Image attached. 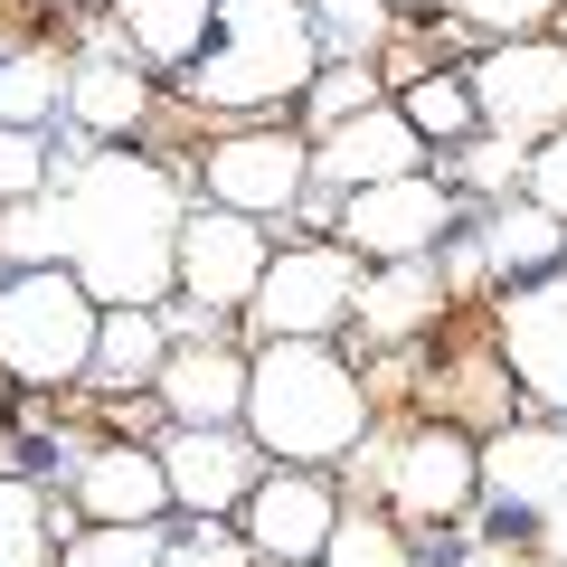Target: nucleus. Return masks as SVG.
<instances>
[{
  "mask_svg": "<svg viewBox=\"0 0 567 567\" xmlns=\"http://www.w3.org/2000/svg\"><path fill=\"white\" fill-rule=\"evenodd\" d=\"M66 227V265L95 303H171L181 293V171L171 162H142V152H85L48 181Z\"/></svg>",
  "mask_w": 567,
  "mask_h": 567,
  "instance_id": "obj_1",
  "label": "nucleus"
},
{
  "mask_svg": "<svg viewBox=\"0 0 567 567\" xmlns=\"http://www.w3.org/2000/svg\"><path fill=\"white\" fill-rule=\"evenodd\" d=\"M379 398L331 341H265L246 369V435L265 445V464H341L369 435Z\"/></svg>",
  "mask_w": 567,
  "mask_h": 567,
  "instance_id": "obj_2",
  "label": "nucleus"
},
{
  "mask_svg": "<svg viewBox=\"0 0 567 567\" xmlns=\"http://www.w3.org/2000/svg\"><path fill=\"white\" fill-rule=\"evenodd\" d=\"M322 39H312V0H218V39L189 66L199 114H265V104L303 95Z\"/></svg>",
  "mask_w": 567,
  "mask_h": 567,
  "instance_id": "obj_3",
  "label": "nucleus"
},
{
  "mask_svg": "<svg viewBox=\"0 0 567 567\" xmlns=\"http://www.w3.org/2000/svg\"><path fill=\"white\" fill-rule=\"evenodd\" d=\"M104 303L76 284V265H20L0 284V369L20 388H76L95 360Z\"/></svg>",
  "mask_w": 567,
  "mask_h": 567,
  "instance_id": "obj_4",
  "label": "nucleus"
},
{
  "mask_svg": "<svg viewBox=\"0 0 567 567\" xmlns=\"http://www.w3.org/2000/svg\"><path fill=\"white\" fill-rule=\"evenodd\" d=\"M350 303H360V246L303 237V246H275V256H265L246 322H256L265 341H331V331L350 322Z\"/></svg>",
  "mask_w": 567,
  "mask_h": 567,
  "instance_id": "obj_5",
  "label": "nucleus"
},
{
  "mask_svg": "<svg viewBox=\"0 0 567 567\" xmlns=\"http://www.w3.org/2000/svg\"><path fill=\"white\" fill-rule=\"evenodd\" d=\"M388 511H398L406 529H454L473 520V502H483V445H473L464 425H406V435H388V473H379Z\"/></svg>",
  "mask_w": 567,
  "mask_h": 567,
  "instance_id": "obj_6",
  "label": "nucleus"
},
{
  "mask_svg": "<svg viewBox=\"0 0 567 567\" xmlns=\"http://www.w3.org/2000/svg\"><path fill=\"white\" fill-rule=\"evenodd\" d=\"M341 246H360L369 265H398V256H435L454 237V181L435 171H398V181H369L341 189Z\"/></svg>",
  "mask_w": 567,
  "mask_h": 567,
  "instance_id": "obj_7",
  "label": "nucleus"
},
{
  "mask_svg": "<svg viewBox=\"0 0 567 567\" xmlns=\"http://www.w3.org/2000/svg\"><path fill=\"white\" fill-rule=\"evenodd\" d=\"M464 85H473V104H483V133L539 142V133L567 123V39H548V29L539 39H492Z\"/></svg>",
  "mask_w": 567,
  "mask_h": 567,
  "instance_id": "obj_8",
  "label": "nucleus"
},
{
  "mask_svg": "<svg viewBox=\"0 0 567 567\" xmlns=\"http://www.w3.org/2000/svg\"><path fill=\"white\" fill-rule=\"evenodd\" d=\"M567 492V425H502L483 445V539H520L548 520V502Z\"/></svg>",
  "mask_w": 567,
  "mask_h": 567,
  "instance_id": "obj_9",
  "label": "nucleus"
},
{
  "mask_svg": "<svg viewBox=\"0 0 567 567\" xmlns=\"http://www.w3.org/2000/svg\"><path fill=\"white\" fill-rule=\"evenodd\" d=\"M208 199L218 208H246V218H293L312 181V133H284V123H256V133H218L199 162Z\"/></svg>",
  "mask_w": 567,
  "mask_h": 567,
  "instance_id": "obj_10",
  "label": "nucleus"
},
{
  "mask_svg": "<svg viewBox=\"0 0 567 567\" xmlns=\"http://www.w3.org/2000/svg\"><path fill=\"white\" fill-rule=\"evenodd\" d=\"M265 218H246V208H218L199 199L181 218V293L199 312H246L256 303V275H265Z\"/></svg>",
  "mask_w": 567,
  "mask_h": 567,
  "instance_id": "obj_11",
  "label": "nucleus"
},
{
  "mask_svg": "<svg viewBox=\"0 0 567 567\" xmlns=\"http://www.w3.org/2000/svg\"><path fill=\"white\" fill-rule=\"evenodd\" d=\"M492 341H502L511 379H520L548 416H567V265H558V275L511 284L502 312H492Z\"/></svg>",
  "mask_w": 567,
  "mask_h": 567,
  "instance_id": "obj_12",
  "label": "nucleus"
},
{
  "mask_svg": "<svg viewBox=\"0 0 567 567\" xmlns=\"http://www.w3.org/2000/svg\"><path fill=\"white\" fill-rule=\"evenodd\" d=\"M331 520H341V492H331L312 464H265L256 492L237 502V529H246L256 558H322Z\"/></svg>",
  "mask_w": 567,
  "mask_h": 567,
  "instance_id": "obj_13",
  "label": "nucleus"
},
{
  "mask_svg": "<svg viewBox=\"0 0 567 567\" xmlns=\"http://www.w3.org/2000/svg\"><path fill=\"white\" fill-rule=\"evenodd\" d=\"M162 473H171V511H227V520H237V502L265 473V445L246 425H171Z\"/></svg>",
  "mask_w": 567,
  "mask_h": 567,
  "instance_id": "obj_14",
  "label": "nucleus"
},
{
  "mask_svg": "<svg viewBox=\"0 0 567 567\" xmlns=\"http://www.w3.org/2000/svg\"><path fill=\"white\" fill-rule=\"evenodd\" d=\"M246 369L256 360H246L227 331H189V341H171L152 398L171 406V425H237L246 416Z\"/></svg>",
  "mask_w": 567,
  "mask_h": 567,
  "instance_id": "obj_15",
  "label": "nucleus"
},
{
  "mask_svg": "<svg viewBox=\"0 0 567 567\" xmlns=\"http://www.w3.org/2000/svg\"><path fill=\"white\" fill-rule=\"evenodd\" d=\"M398 171H425V133L398 104H369V114L312 133V181L331 189H369V181H398Z\"/></svg>",
  "mask_w": 567,
  "mask_h": 567,
  "instance_id": "obj_16",
  "label": "nucleus"
},
{
  "mask_svg": "<svg viewBox=\"0 0 567 567\" xmlns=\"http://www.w3.org/2000/svg\"><path fill=\"white\" fill-rule=\"evenodd\" d=\"M66 492H76L85 520H171V473H162V445H133V435H114V445L76 454Z\"/></svg>",
  "mask_w": 567,
  "mask_h": 567,
  "instance_id": "obj_17",
  "label": "nucleus"
},
{
  "mask_svg": "<svg viewBox=\"0 0 567 567\" xmlns=\"http://www.w3.org/2000/svg\"><path fill=\"white\" fill-rule=\"evenodd\" d=\"M66 123H76V133H95V142H123V133H142V123H152L142 58L114 39V29H104V39L66 66Z\"/></svg>",
  "mask_w": 567,
  "mask_h": 567,
  "instance_id": "obj_18",
  "label": "nucleus"
},
{
  "mask_svg": "<svg viewBox=\"0 0 567 567\" xmlns=\"http://www.w3.org/2000/svg\"><path fill=\"white\" fill-rule=\"evenodd\" d=\"M360 331L369 341H416V331H435L445 322V265L435 256H398V265H379V275H360Z\"/></svg>",
  "mask_w": 567,
  "mask_h": 567,
  "instance_id": "obj_19",
  "label": "nucleus"
},
{
  "mask_svg": "<svg viewBox=\"0 0 567 567\" xmlns=\"http://www.w3.org/2000/svg\"><path fill=\"white\" fill-rule=\"evenodd\" d=\"M104 29H114L142 66H181V76H189L199 48L218 39V0H114Z\"/></svg>",
  "mask_w": 567,
  "mask_h": 567,
  "instance_id": "obj_20",
  "label": "nucleus"
},
{
  "mask_svg": "<svg viewBox=\"0 0 567 567\" xmlns=\"http://www.w3.org/2000/svg\"><path fill=\"white\" fill-rule=\"evenodd\" d=\"M162 360H171L162 303H104L85 379H95V388H114V398H133V388H152V379H162Z\"/></svg>",
  "mask_w": 567,
  "mask_h": 567,
  "instance_id": "obj_21",
  "label": "nucleus"
},
{
  "mask_svg": "<svg viewBox=\"0 0 567 567\" xmlns=\"http://www.w3.org/2000/svg\"><path fill=\"white\" fill-rule=\"evenodd\" d=\"M483 256H492V275H502V284L558 275V265H567V227L520 189V199H492V218H483Z\"/></svg>",
  "mask_w": 567,
  "mask_h": 567,
  "instance_id": "obj_22",
  "label": "nucleus"
},
{
  "mask_svg": "<svg viewBox=\"0 0 567 567\" xmlns=\"http://www.w3.org/2000/svg\"><path fill=\"white\" fill-rule=\"evenodd\" d=\"M398 114L425 133V152H454V142L483 133V104H473V85L454 76V66H416V76L398 85Z\"/></svg>",
  "mask_w": 567,
  "mask_h": 567,
  "instance_id": "obj_23",
  "label": "nucleus"
},
{
  "mask_svg": "<svg viewBox=\"0 0 567 567\" xmlns=\"http://www.w3.org/2000/svg\"><path fill=\"white\" fill-rule=\"evenodd\" d=\"M58 114H66V66H58V48H20V58H0V123L48 133Z\"/></svg>",
  "mask_w": 567,
  "mask_h": 567,
  "instance_id": "obj_24",
  "label": "nucleus"
},
{
  "mask_svg": "<svg viewBox=\"0 0 567 567\" xmlns=\"http://www.w3.org/2000/svg\"><path fill=\"white\" fill-rule=\"evenodd\" d=\"M398 0H312V39H322V58H388V39H398Z\"/></svg>",
  "mask_w": 567,
  "mask_h": 567,
  "instance_id": "obj_25",
  "label": "nucleus"
},
{
  "mask_svg": "<svg viewBox=\"0 0 567 567\" xmlns=\"http://www.w3.org/2000/svg\"><path fill=\"white\" fill-rule=\"evenodd\" d=\"M369 104H388V76H379L369 58H322V66H312V85H303V114H312V133H331V123L369 114Z\"/></svg>",
  "mask_w": 567,
  "mask_h": 567,
  "instance_id": "obj_26",
  "label": "nucleus"
},
{
  "mask_svg": "<svg viewBox=\"0 0 567 567\" xmlns=\"http://www.w3.org/2000/svg\"><path fill=\"white\" fill-rule=\"evenodd\" d=\"M58 567H162V520H85Z\"/></svg>",
  "mask_w": 567,
  "mask_h": 567,
  "instance_id": "obj_27",
  "label": "nucleus"
},
{
  "mask_svg": "<svg viewBox=\"0 0 567 567\" xmlns=\"http://www.w3.org/2000/svg\"><path fill=\"white\" fill-rule=\"evenodd\" d=\"M454 181H464L473 199H520L529 142H520V133H473V142H454Z\"/></svg>",
  "mask_w": 567,
  "mask_h": 567,
  "instance_id": "obj_28",
  "label": "nucleus"
},
{
  "mask_svg": "<svg viewBox=\"0 0 567 567\" xmlns=\"http://www.w3.org/2000/svg\"><path fill=\"white\" fill-rule=\"evenodd\" d=\"M162 567H256V548L227 529V511H181V529L162 520Z\"/></svg>",
  "mask_w": 567,
  "mask_h": 567,
  "instance_id": "obj_29",
  "label": "nucleus"
},
{
  "mask_svg": "<svg viewBox=\"0 0 567 567\" xmlns=\"http://www.w3.org/2000/svg\"><path fill=\"white\" fill-rule=\"evenodd\" d=\"M322 567H416V548H406L398 520H379V511H341L322 539Z\"/></svg>",
  "mask_w": 567,
  "mask_h": 567,
  "instance_id": "obj_30",
  "label": "nucleus"
},
{
  "mask_svg": "<svg viewBox=\"0 0 567 567\" xmlns=\"http://www.w3.org/2000/svg\"><path fill=\"white\" fill-rule=\"evenodd\" d=\"M0 256L10 265H66V227H58V199H0Z\"/></svg>",
  "mask_w": 567,
  "mask_h": 567,
  "instance_id": "obj_31",
  "label": "nucleus"
},
{
  "mask_svg": "<svg viewBox=\"0 0 567 567\" xmlns=\"http://www.w3.org/2000/svg\"><path fill=\"white\" fill-rule=\"evenodd\" d=\"M0 567H58L39 483H0Z\"/></svg>",
  "mask_w": 567,
  "mask_h": 567,
  "instance_id": "obj_32",
  "label": "nucleus"
},
{
  "mask_svg": "<svg viewBox=\"0 0 567 567\" xmlns=\"http://www.w3.org/2000/svg\"><path fill=\"white\" fill-rule=\"evenodd\" d=\"M558 10H567V0H454V29L492 48V39H539Z\"/></svg>",
  "mask_w": 567,
  "mask_h": 567,
  "instance_id": "obj_33",
  "label": "nucleus"
},
{
  "mask_svg": "<svg viewBox=\"0 0 567 567\" xmlns=\"http://www.w3.org/2000/svg\"><path fill=\"white\" fill-rule=\"evenodd\" d=\"M48 181H58V152H48V133L0 123V199H39Z\"/></svg>",
  "mask_w": 567,
  "mask_h": 567,
  "instance_id": "obj_34",
  "label": "nucleus"
},
{
  "mask_svg": "<svg viewBox=\"0 0 567 567\" xmlns=\"http://www.w3.org/2000/svg\"><path fill=\"white\" fill-rule=\"evenodd\" d=\"M529 199H539L548 208V218H558L567 227V123H558V133H539V142H529Z\"/></svg>",
  "mask_w": 567,
  "mask_h": 567,
  "instance_id": "obj_35",
  "label": "nucleus"
},
{
  "mask_svg": "<svg viewBox=\"0 0 567 567\" xmlns=\"http://www.w3.org/2000/svg\"><path fill=\"white\" fill-rule=\"evenodd\" d=\"M454 567H548L539 548H520V539H483V548H464Z\"/></svg>",
  "mask_w": 567,
  "mask_h": 567,
  "instance_id": "obj_36",
  "label": "nucleus"
},
{
  "mask_svg": "<svg viewBox=\"0 0 567 567\" xmlns=\"http://www.w3.org/2000/svg\"><path fill=\"white\" fill-rule=\"evenodd\" d=\"M529 548H539L548 567H567V492H558V502H548V520L529 529Z\"/></svg>",
  "mask_w": 567,
  "mask_h": 567,
  "instance_id": "obj_37",
  "label": "nucleus"
},
{
  "mask_svg": "<svg viewBox=\"0 0 567 567\" xmlns=\"http://www.w3.org/2000/svg\"><path fill=\"white\" fill-rule=\"evenodd\" d=\"M256 567H322V558H256Z\"/></svg>",
  "mask_w": 567,
  "mask_h": 567,
  "instance_id": "obj_38",
  "label": "nucleus"
},
{
  "mask_svg": "<svg viewBox=\"0 0 567 567\" xmlns=\"http://www.w3.org/2000/svg\"><path fill=\"white\" fill-rule=\"evenodd\" d=\"M398 10H454V0H398Z\"/></svg>",
  "mask_w": 567,
  "mask_h": 567,
  "instance_id": "obj_39",
  "label": "nucleus"
}]
</instances>
